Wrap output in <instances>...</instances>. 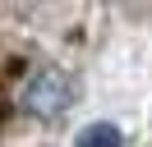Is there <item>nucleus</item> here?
Wrapping results in <instances>:
<instances>
[{"label": "nucleus", "instance_id": "1", "mask_svg": "<svg viewBox=\"0 0 152 147\" xmlns=\"http://www.w3.org/2000/svg\"><path fill=\"white\" fill-rule=\"evenodd\" d=\"M19 106L28 110L32 119H56L74 106V78L65 69H37L28 83H23V97Z\"/></svg>", "mask_w": 152, "mask_h": 147}, {"label": "nucleus", "instance_id": "2", "mask_svg": "<svg viewBox=\"0 0 152 147\" xmlns=\"http://www.w3.org/2000/svg\"><path fill=\"white\" fill-rule=\"evenodd\" d=\"M74 147H124V133L111 119H97V124H88L83 133L74 138Z\"/></svg>", "mask_w": 152, "mask_h": 147}]
</instances>
